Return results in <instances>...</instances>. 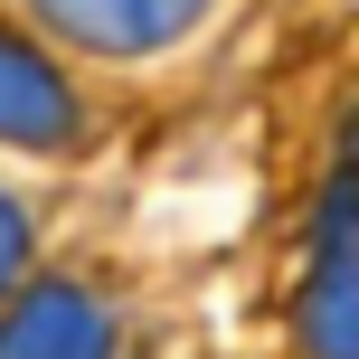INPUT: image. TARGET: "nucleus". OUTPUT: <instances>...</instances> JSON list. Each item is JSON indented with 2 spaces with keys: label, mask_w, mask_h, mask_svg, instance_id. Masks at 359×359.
Instances as JSON below:
<instances>
[{
  "label": "nucleus",
  "mask_w": 359,
  "mask_h": 359,
  "mask_svg": "<svg viewBox=\"0 0 359 359\" xmlns=\"http://www.w3.org/2000/svg\"><path fill=\"white\" fill-rule=\"evenodd\" d=\"M0 359H114V312L86 284H38L0 312Z\"/></svg>",
  "instance_id": "f257e3e1"
},
{
  "label": "nucleus",
  "mask_w": 359,
  "mask_h": 359,
  "mask_svg": "<svg viewBox=\"0 0 359 359\" xmlns=\"http://www.w3.org/2000/svg\"><path fill=\"white\" fill-rule=\"evenodd\" d=\"M29 10L48 19L57 38L95 48V57H151V48H170V38L198 29L208 0H29Z\"/></svg>",
  "instance_id": "f03ea898"
},
{
  "label": "nucleus",
  "mask_w": 359,
  "mask_h": 359,
  "mask_svg": "<svg viewBox=\"0 0 359 359\" xmlns=\"http://www.w3.org/2000/svg\"><path fill=\"white\" fill-rule=\"evenodd\" d=\"M0 142H29V151H67L76 142L67 76H57L38 48H19V38H0Z\"/></svg>",
  "instance_id": "7ed1b4c3"
},
{
  "label": "nucleus",
  "mask_w": 359,
  "mask_h": 359,
  "mask_svg": "<svg viewBox=\"0 0 359 359\" xmlns=\"http://www.w3.org/2000/svg\"><path fill=\"white\" fill-rule=\"evenodd\" d=\"M303 350L312 359H359V236L322 246V274L303 293Z\"/></svg>",
  "instance_id": "20e7f679"
},
{
  "label": "nucleus",
  "mask_w": 359,
  "mask_h": 359,
  "mask_svg": "<svg viewBox=\"0 0 359 359\" xmlns=\"http://www.w3.org/2000/svg\"><path fill=\"white\" fill-rule=\"evenodd\" d=\"M341 236H359V114L341 133V189H331V236L322 246H341Z\"/></svg>",
  "instance_id": "39448f33"
},
{
  "label": "nucleus",
  "mask_w": 359,
  "mask_h": 359,
  "mask_svg": "<svg viewBox=\"0 0 359 359\" xmlns=\"http://www.w3.org/2000/svg\"><path fill=\"white\" fill-rule=\"evenodd\" d=\"M19 255H29V217H19V198H0V293H10Z\"/></svg>",
  "instance_id": "423d86ee"
}]
</instances>
